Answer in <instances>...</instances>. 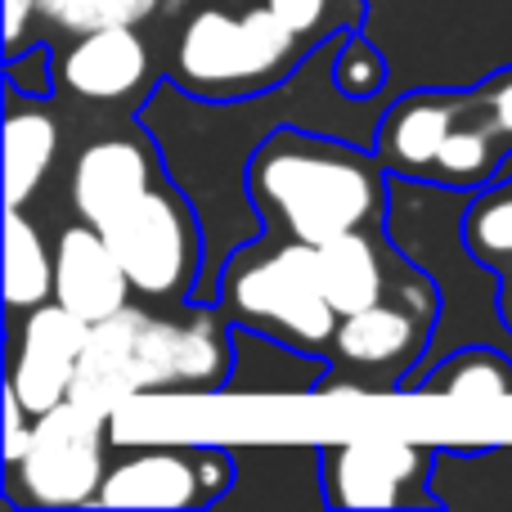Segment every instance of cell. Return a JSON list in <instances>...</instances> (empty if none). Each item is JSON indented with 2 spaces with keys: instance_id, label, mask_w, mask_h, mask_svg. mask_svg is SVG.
Here are the masks:
<instances>
[{
  "instance_id": "cell-1",
  "label": "cell",
  "mask_w": 512,
  "mask_h": 512,
  "mask_svg": "<svg viewBox=\"0 0 512 512\" xmlns=\"http://www.w3.org/2000/svg\"><path fill=\"white\" fill-rule=\"evenodd\" d=\"M248 194L270 239L319 248L355 230H387L391 171L360 140L315 126H279L256 144Z\"/></svg>"
},
{
  "instance_id": "cell-2",
  "label": "cell",
  "mask_w": 512,
  "mask_h": 512,
  "mask_svg": "<svg viewBox=\"0 0 512 512\" xmlns=\"http://www.w3.org/2000/svg\"><path fill=\"white\" fill-rule=\"evenodd\" d=\"M234 369V319L221 301H185L162 315L149 301L90 328L72 396L122 414L144 396L171 391H225Z\"/></svg>"
},
{
  "instance_id": "cell-3",
  "label": "cell",
  "mask_w": 512,
  "mask_h": 512,
  "mask_svg": "<svg viewBox=\"0 0 512 512\" xmlns=\"http://www.w3.org/2000/svg\"><path fill=\"white\" fill-rule=\"evenodd\" d=\"M364 32L391 63V95L468 90L512 63V0H364Z\"/></svg>"
},
{
  "instance_id": "cell-4",
  "label": "cell",
  "mask_w": 512,
  "mask_h": 512,
  "mask_svg": "<svg viewBox=\"0 0 512 512\" xmlns=\"http://www.w3.org/2000/svg\"><path fill=\"white\" fill-rule=\"evenodd\" d=\"M315 45L265 0H203L171 36L167 77L198 99H252L283 86Z\"/></svg>"
},
{
  "instance_id": "cell-5",
  "label": "cell",
  "mask_w": 512,
  "mask_h": 512,
  "mask_svg": "<svg viewBox=\"0 0 512 512\" xmlns=\"http://www.w3.org/2000/svg\"><path fill=\"white\" fill-rule=\"evenodd\" d=\"M373 153L391 176L468 194L512 176V149L481 117L472 90L418 86L387 95L373 131Z\"/></svg>"
},
{
  "instance_id": "cell-6",
  "label": "cell",
  "mask_w": 512,
  "mask_h": 512,
  "mask_svg": "<svg viewBox=\"0 0 512 512\" xmlns=\"http://www.w3.org/2000/svg\"><path fill=\"white\" fill-rule=\"evenodd\" d=\"M216 301L234 324H248L310 355H328L342 324L319 279V248L270 234H256L230 256Z\"/></svg>"
},
{
  "instance_id": "cell-7",
  "label": "cell",
  "mask_w": 512,
  "mask_h": 512,
  "mask_svg": "<svg viewBox=\"0 0 512 512\" xmlns=\"http://www.w3.org/2000/svg\"><path fill=\"white\" fill-rule=\"evenodd\" d=\"M445 297L441 283L409 256L405 274L382 301L342 315L328 346V378L319 391H405L409 378L423 369L432 337L441 328Z\"/></svg>"
},
{
  "instance_id": "cell-8",
  "label": "cell",
  "mask_w": 512,
  "mask_h": 512,
  "mask_svg": "<svg viewBox=\"0 0 512 512\" xmlns=\"http://www.w3.org/2000/svg\"><path fill=\"white\" fill-rule=\"evenodd\" d=\"M95 230L122 256L140 301L185 306L198 297L207 270V230L194 198L171 180V171L153 180L144 194H135L126 207H117Z\"/></svg>"
},
{
  "instance_id": "cell-9",
  "label": "cell",
  "mask_w": 512,
  "mask_h": 512,
  "mask_svg": "<svg viewBox=\"0 0 512 512\" xmlns=\"http://www.w3.org/2000/svg\"><path fill=\"white\" fill-rule=\"evenodd\" d=\"M117 418L90 400L68 396L36 418L23 459L5 463L0 499L9 508H95L108 472Z\"/></svg>"
},
{
  "instance_id": "cell-10",
  "label": "cell",
  "mask_w": 512,
  "mask_h": 512,
  "mask_svg": "<svg viewBox=\"0 0 512 512\" xmlns=\"http://www.w3.org/2000/svg\"><path fill=\"white\" fill-rule=\"evenodd\" d=\"M441 445L391 432L342 436L315 450L319 495L328 508H436L432 468Z\"/></svg>"
},
{
  "instance_id": "cell-11",
  "label": "cell",
  "mask_w": 512,
  "mask_h": 512,
  "mask_svg": "<svg viewBox=\"0 0 512 512\" xmlns=\"http://www.w3.org/2000/svg\"><path fill=\"white\" fill-rule=\"evenodd\" d=\"M234 477V450L225 445H140L108 463L95 508H212L230 495Z\"/></svg>"
},
{
  "instance_id": "cell-12",
  "label": "cell",
  "mask_w": 512,
  "mask_h": 512,
  "mask_svg": "<svg viewBox=\"0 0 512 512\" xmlns=\"http://www.w3.org/2000/svg\"><path fill=\"white\" fill-rule=\"evenodd\" d=\"M90 342V324L77 319L63 301H41L27 315L9 319V360L5 387L18 391L36 418L72 396L81 373V355Z\"/></svg>"
},
{
  "instance_id": "cell-13",
  "label": "cell",
  "mask_w": 512,
  "mask_h": 512,
  "mask_svg": "<svg viewBox=\"0 0 512 512\" xmlns=\"http://www.w3.org/2000/svg\"><path fill=\"white\" fill-rule=\"evenodd\" d=\"M167 72L158 68V50L135 23H108L95 32L68 36L59 50V90L81 104H131L140 108L158 90Z\"/></svg>"
},
{
  "instance_id": "cell-14",
  "label": "cell",
  "mask_w": 512,
  "mask_h": 512,
  "mask_svg": "<svg viewBox=\"0 0 512 512\" xmlns=\"http://www.w3.org/2000/svg\"><path fill=\"white\" fill-rule=\"evenodd\" d=\"M167 176V158H162L153 131L131 113L126 126L95 135L77 149L68 171V203L72 216L90 225H104L117 207H126L135 194Z\"/></svg>"
},
{
  "instance_id": "cell-15",
  "label": "cell",
  "mask_w": 512,
  "mask_h": 512,
  "mask_svg": "<svg viewBox=\"0 0 512 512\" xmlns=\"http://www.w3.org/2000/svg\"><path fill=\"white\" fill-rule=\"evenodd\" d=\"M54 301H63L90 328L122 315L135 301V283L122 256L81 216L54 234Z\"/></svg>"
},
{
  "instance_id": "cell-16",
  "label": "cell",
  "mask_w": 512,
  "mask_h": 512,
  "mask_svg": "<svg viewBox=\"0 0 512 512\" xmlns=\"http://www.w3.org/2000/svg\"><path fill=\"white\" fill-rule=\"evenodd\" d=\"M328 378V355H310L279 342L270 333H256L248 324H234V369L225 391L239 396H310Z\"/></svg>"
},
{
  "instance_id": "cell-17",
  "label": "cell",
  "mask_w": 512,
  "mask_h": 512,
  "mask_svg": "<svg viewBox=\"0 0 512 512\" xmlns=\"http://www.w3.org/2000/svg\"><path fill=\"white\" fill-rule=\"evenodd\" d=\"M5 203L9 207H27L41 194L50 167L59 162V144H63V126L50 113V99H23V95H5Z\"/></svg>"
},
{
  "instance_id": "cell-18",
  "label": "cell",
  "mask_w": 512,
  "mask_h": 512,
  "mask_svg": "<svg viewBox=\"0 0 512 512\" xmlns=\"http://www.w3.org/2000/svg\"><path fill=\"white\" fill-rule=\"evenodd\" d=\"M409 396H441V400H490L512 405V351L495 342H468L441 355L432 369L409 378Z\"/></svg>"
},
{
  "instance_id": "cell-19",
  "label": "cell",
  "mask_w": 512,
  "mask_h": 512,
  "mask_svg": "<svg viewBox=\"0 0 512 512\" xmlns=\"http://www.w3.org/2000/svg\"><path fill=\"white\" fill-rule=\"evenodd\" d=\"M41 301H54V243L41 234V225L9 207L5 216V310L9 319L27 315Z\"/></svg>"
},
{
  "instance_id": "cell-20",
  "label": "cell",
  "mask_w": 512,
  "mask_h": 512,
  "mask_svg": "<svg viewBox=\"0 0 512 512\" xmlns=\"http://www.w3.org/2000/svg\"><path fill=\"white\" fill-rule=\"evenodd\" d=\"M463 239L481 265H490L495 274H512V176L472 194Z\"/></svg>"
},
{
  "instance_id": "cell-21",
  "label": "cell",
  "mask_w": 512,
  "mask_h": 512,
  "mask_svg": "<svg viewBox=\"0 0 512 512\" xmlns=\"http://www.w3.org/2000/svg\"><path fill=\"white\" fill-rule=\"evenodd\" d=\"M45 23H54L59 32L77 36V32H95L108 23H153L162 14H180L185 0H36Z\"/></svg>"
},
{
  "instance_id": "cell-22",
  "label": "cell",
  "mask_w": 512,
  "mask_h": 512,
  "mask_svg": "<svg viewBox=\"0 0 512 512\" xmlns=\"http://www.w3.org/2000/svg\"><path fill=\"white\" fill-rule=\"evenodd\" d=\"M333 81L351 99H387L391 95V63L382 45L364 27H346L333 59Z\"/></svg>"
},
{
  "instance_id": "cell-23",
  "label": "cell",
  "mask_w": 512,
  "mask_h": 512,
  "mask_svg": "<svg viewBox=\"0 0 512 512\" xmlns=\"http://www.w3.org/2000/svg\"><path fill=\"white\" fill-rule=\"evenodd\" d=\"M59 90V50L50 41H27L23 50L5 54V95L54 99Z\"/></svg>"
},
{
  "instance_id": "cell-24",
  "label": "cell",
  "mask_w": 512,
  "mask_h": 512,
  "mask_svg": "<svg viewBox=\"0 0 512 512\" xmlns=\"http://www.w3.org/2000/svg\"><path fill=\"white\" fill-rule=\"evenodd\" d=\"M468 90H472V99H477L481 117L495 126V135L512 149V63L490 72L486 81H477V86H468Z\"/></svg>"
},
{
  "instance_id": "cell-25",
  "label": "cell",
  "mask_w": 512,
  "mask_h": 512,
  "mask_svg": "<svg viewBox=\"0 0 512 512\" xmlns=\"http://www.w3.org/2000/svg\"><path fill=\"white\" fill-rule=\"evenodd\" d=\"M32 427H36V414L18 400L14 387H5V436H0V459L5 463L23 459V450L32 445Z\"/></svg>"
}]
</instances>
